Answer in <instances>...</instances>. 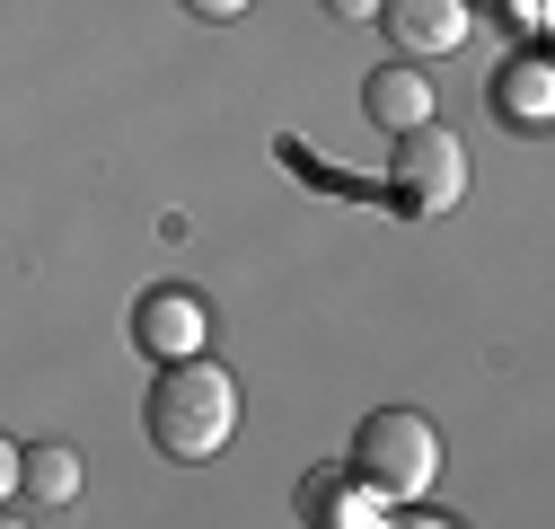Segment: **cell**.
<instances>
[{"label":"cell","instance_id":"obj_1","mask_svg":"<svg viewBox=\"0 0 555 529\" xmlns=\"http://www.w3.org/2000/svg\"><path fill=\"white\" fill-rule=\"evenodd\" d=\"M142 424H151V441H159L168 459H185V468H194V459H221V450H230V433H238V379H230L212 353L159 362Z\"/></svg>","mask_w":555,"mask_h":529},{"label":"cell","instance_id":"obj_2","mask_svg":"<svg viewBox=\"0 0 555 529\" xmlns=\"http://www.w3.org/2000/svg\"><path fill=\"white\" fill-rule=\"evenodd\" d=\"M433 477H441V433L414 415V407L362 415V433H353V486H362V494L405 503V494H424Z\"/></svg>","mask_w":555,"mask_h":529},{"label":"cell","instance_id":"obj_3","mask_svg":"<svg viewBox=\"0 0 555 529\" xmlns=\"http://www.w3.org/2000/svg\"><path fill=\"white\" fill-rule=\"evenodd\" d=\"M388 185L405 194L414 212H450L459 194H467V151H459V132H441V115H433V124H414V132H397Z\"/></svg>","mask_w":555,"mask_h":529},{"label":"cell","instance_id":"obj_4","mask_svg":"<svg viewBox=\"0 0 555 529\" xmlns=\"http://www.w3.org/2000/svg\"><path fill=\"white\" fill-rule=\"evenodd\" d=\"M203 336H212V318H203L194 292L159 283V292L132 300V345H142L151 362H185V353H203Z\"/></svg>","mask_w":555,"mask_h":529},{"label":"cell","instance_id":"obj_5","mask_svg":"<svg viewBox=\"0 0 555 529\" xmlns=\"http://www.w3.org/2000/svg\"><path fill=\"white\" fill-rule=\"evenodd\" d=\"M379 27H388V44L414 72H424V62L467 44V0H379Z\"/></svg>","mask_w":555,"mask_h":529},{"label":"cell","instance_id":"obj_6","mask_svg":"<svg viewBox=\"0 0 555 529\" xmlns=\"http://www.w3.org/2000/svg\"><path fill=\"white\" fill-rule=\"evenodd\" d=\"M362 106H371V124L414 132V124H433V80L414 72V62H379V72L362 80Z\"/></svg>","mask_w":555,"mask_h":529},{"label":"cell","instance_id":"obj_7","mask_svg":"<svg viewBox=\"0 0 555 529\" xmlns=\"http://www.w3.org/2000/svg\"><path fill=\"white\" fill-rule=\"evenodd\" d=\"M494 115H503V124H520V132H538V124L555 115V62H546V53L503 62V80H494Z\"/></svg>","mask_w":555,"mask_h":529},{"label":"cell","instance_id":"obj_8","mask_svg":"<svg viewBox=\"0 0 555 529\" xmlns=\"http://www.w3.org/2000/svg\"><path fill=\"white\" fill-rule=\"evenodd\" d=\"M18 486H27L36 503H80V450H62V441L18 450Z\"/></svg>","mask_w":555,"mask_h":529},{"label":"cell","instance_id":"obj_9","mask_svg":"<svg viewBox=\"0 0 555 529\" xmlns=\"http://www.w3.org/2000/svg\"><path fill=\"white\" fill-rule=\"evenodd\" d=\"M185 10H194V18H212V27H221V18H247V10H256V0H185Z\"/></svg>","mask_w":555,"mask_h":529},{"label":"cell","instance_id":"obj_10","mask_svg":"<svg viewBox=\"0 0 555 529\" xmlns=\"http://www.w3.org/2000/svg\"><path fill=\"white\" fill-rule=\"evenodd\" d=\"M10 486H18V441L0 433V503H10Z\"/></svg>","mask_w":555,"mask_h":529},{"label":"cell","instance_id":"obj_11","mask_svg":"<svg viewBox=\"0 0 555 529\" xmlns=\"http://www.w3.org/2000/svg\"><path fill=\"white\" fill-rule=\"evenodd\" d=\"M326 18H353L362 27V18H379V0H326Z\"/></svg>","mask_w":555,"mask_h":529},{"label":"cell","instance_id":"obj_12","mask_svg":"<svg viewBox=\"0 0 555 529\" xmlns=\"http://www.w3.org/2000/svg\"><path fill=\"white\" fill-rule=\"evenodd\" d=\"M397 529H459V520H441V512H433V520H397Z\"/></svg>","mask_w":555,"mask_h":529},{"label":"cell","instance_id":"obj_13","mask_svg":"<svg viewBox=\"0 0 555 529\" xmlns=\"http://www.w3.org/2000/svg\"><path fill=\"white\" fill-rule=\"evenodd\" d=\"M0 529H27V520H18V512H10V503H0Z\"/></svg>","mask_w":555,"mask_h":529}]
</instances>
